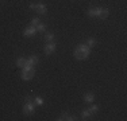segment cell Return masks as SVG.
<instances>
[{"mask_svg": "<svg viewBox=\"0 0 127 121\" xmlns=\"http://www.w3.org/2000/svg\"><path fill=\"white\" fill-rule=\"evenodd\" d=\"M35 102H37L38 105H42V104H43V100L39 98V97H35Z\"/></svg>", "mask_w": 127, "mask_h": 121, "instance_id": "d6986e66", "label": "cell"}, {"mask_svg": "<svg viewBox=\"0 0 127 121\" xmlns=\"http://www.w3.org/2000/svg\"><path fill=\"white\" fill-rule=\"evenodd\" d=\"M26 102H32V98L31 97H26Z\"/></svg>", "mask_w": 127, "mask_h": 121, "instance_id": "7402d4cb", "label": "cell"}, {"mask_svg": "<svg viewBox=\"0 0 127 121\" xmlns=\"http://www.w3.org/2000/svg\"><path fill=\"white\" fill-rule=\"evenodd\" d=\"M35 112V106L32 102H26V105L23 106V113L26 114V116H31V114H34Z\"/></svg>", "mask_w": 127, "mask_h": 121, "instance_id": "7a4b0ae2", "label": "cell"}, {"mask_svg": "<svg viewBox=\"0 0 127 121\" xmlns=\"http://www.w3.org/2000/svg\"><path fill=\"white\" fill-rule=\"evenodd\" d=\"M99 12H100V8H91V10L87 11V14H88V16L93 18V16H97Z\"/></svg>", "mask_w": 127, "mask_h": 121, "instance_id": "52a82bcc", "label": "cell"}, {"mask_svg": "<svg viewBox=\"0 0 127 121\" xmlns=\"http://www.w3.org/2000/svg\"><path fill=\"white\" fill-rule=\"evenodd\" d=\"M27 60H29L30 63H32V65H37V63H38V57L32 55V57H30V58L27 59Z\"/></svg>", "mask_w": 127, "mask_h": 121, "instance_id": "4fadbf2b", "label": "cell"}, {"mask_svg": "<svg viewBox=\"0 0 127 121\" xmlns=\"http://www.w3.org/2000/svg\"><path fill=\"white\" fill-rule=\"evenodd\" d=\"M46 10H47V8H46V5H45V4H37V10H35V11H37L38 12V14H46Z\"/></svg>", "mask_w": 127, "mask_h": 121, "instance_id": "ba28073f", "label": "cell"}, {"mask_svg": "<svg viewBox=\"0 0 127 121\" xmlns=\"http://www.w3.org/2000/svg\"><path fill=\"white\" fill-rule=\"evenodd\" d=\"M108 15H110V11H108V8H100V12H99L97 16L100 18V19H105Z\"/></svg>", "mask_w": 127, "mask_h": 121, "instance_id": "8992f818", "label": "cell"}, {"mask_svg": "<svg viewBox=\"0 0 127 121\" xmlns=\"http://www.w3.org/2000/svg\"><path fill=\"white\" fill-rule=\"evenodd\" d=\"M93 98H95V97H93L92 93H85V94H84V101L85 102H92Z\"/></svg>", "mask_w": 127, "mask_h": 121, "instance_id": "9c48e42d", "label": "cell"}, {"mask_svg": "<svg viewBox=\"0 0 127 121\" xmlns=\"http://www.w3.org/2000/svg\"><path fill=\"white\" fill-rule=\"evenodd\" d=\"M74 57H76L77 59H87L89 57V54L88 53H85V51H83L81 50V48H76V50H74Z\"/></svg>", "mask_w": 127, "mask_h": 121, "instance_id": "3957f363", "label": "cell"}, {"mask_svg": "<svg viewBox=\"0 0 127 121\" xmlns=\"http://www.w3.org/2000/svg\"><path fill=\"white\" fill-rule=\"evenodd\" d=\"M37 24H39V19L38 18H34V19L31 20V26H37Z\"/></svg>", "mask_w": 127, "mask_h": 121, "instance_id": "ac0fdd59", "label": "cell"}, {"mask_svg": "<svg viewBox=\"0 0 127 121\" xmlns=\"http://www.w3.org/2000/svg\"><path fill=\"white\" fill-rule=\"evenodd\" d=\"M54 50H56V43H54V42H50V43L45 47V54H46V55H50Z\"/></svg>", "mask_w": 127, "mask_h": 121, "instance_id": "277c9868", "label": "cell"}, {"mask_svg": "<svg viewBox=\"0 0 127 121\" xmlns=\"http://www.w3.org/2000/svg\"><path fill=\"white\" fill-rule=\"evenodd\" d=\"M35 28H37V31H39V32H45L46 31V26H45V24H37V27H35Z\"/></svg>", "mask_w": 127, "mask_h": 121, "instance_id": "8fae6325", "label": "cell"}, {"mask_svg": "<svg viewBox=\"0 0 127 121\" xmlns=\"http://www.w3.org/2000/svg\"><path fill=\"white\" fill-rule=\"evenodd\" d=\"M97 112H99V106H97V105H93V106H91V109H89L91 116H93V114L97 113Z\"/></svg>", "mask_w": 127, "mask_h": 121, "instance_id": "7c38bea8", "label": "cell"}, {"mask_svg": "<svg viewBox=\"0 0 127 121\" xmlns=\"http://www.w3.org/2000/svg\"><path fill=\"white\" fill-rule=\"evenodd\" d=\"M45 39H46V42H49V43H50V42L54 40V35L53 34H46V35H45Z\"/></svg>", "mask_w": 127, "mask_h": 121, "instance_id": "9a60e30c", "label": "cell"}, {"mask_svg": "<svg viewBox=\"0 0 127 121\" xmlns=\"http://www.w3.org/2000/svg\"><path fill=\"white\" fill-rule=\"evenodd\" d=\"M30 8H31V10H37V4L31 3V4H30Z\"/></svg>", "mask_w": 127, "mask_h": 121, "instance_id": "ffe728a7", "label": "cell"}, {"mask_svg": "<svg viewBox=\"0 0 127 121\" xmlns=\"http://www.w3.org/2000/svg\"><path fill=\"white\" fill-rule=\"evenodd\" d=\"M68 117H69V114H68V113H62L61 116H60V119H58V120H60V121H62V120H68Z\"/></svg>", "mask_w": 127, "mask_h": 121, "instance_id": "e0dca14e", "label": "cell"}, {"mask_svg": "<svg viewBox=\"0 0 127 121\" xmlns=\"http://www.w3.org/2000/svg\"><path fill=\"white\" fill-rule=\"evenodd\" d=\"M68 120H69V121H74V120H76V117H74V116H69Z\"/></svg>", "mask_w": 127, "mask_h": 121, "instance_id": "44dd1931", "label": "cell"}, {"mask_svg": "<svg viewBox=\"0 0 127 121\" xmlns=\"http://www.w3.org/2000/svg\"><path fill=\"white\" fill-rule=\"evenodd\" d=\"M35 71H34V67L31 69H23L22 71V78L25 81H29V80H32V77H34Z\"/></svg>", "mask_w": 127, "mask_h": 121, "instance_id": "6da1fadb", "label": "cell"}, {"mask_svg": "<svg viewBox=\"0 0 127 121\" xmlns=\"http://www.w3.org/2000/svg\"><path fill=\"white\" fill-rule=\"evenodd\" d=\"M25 65H26V59L25 58H18L16 60V66H19V67H25Z\"/></svg>", "mask_w": 127, "mask_h": 121, "instance_id": "30bf717a", "label": "cell"}, {"mask_svg": "<svg viewBox=\"0 0 127 121\" xmlns=\"http://www.w3.org/2000/svg\"><path fill=\"white\" fill-rule=\"evenodd\" d=\"M35 32H37V28H35L34 26H30L29 28H26L25 35L26 36H32V35H35Z\"/></svg>", "mask_w": 127, "mask_h": 121, "instance_id": "5b68a950", "label": "cell"}, {"mask_svg": "<svg viewBox=\"0 0 127 121\" xmlns=\"http://www.w3.org/2000/svg\"><path fill=\"white\" fill-rule=\"evenodd\" d=\"M95 44H96V40H95V39L91 38V39H88V40H87V46H88V47H92V46H95Z\"/></svg>", "mask_w": 127, "mask_h": 121, "instance_id": "2e32d148", "label": "cell"}, {"mask_svg": "<svg viewBox=\"0 0 127 121\" xmlns=\"http://www.w3.org/2000/svg\"><path fill=\"white\" fill-rule=\"evenodd\" d=\"M81 116H83V119H84V120H89V117H91L89 110H84L83 113H81Z\"/></svg>", "mask_w": 127, "mask_h": 121, "instance_id": "5bb4252c", "label": "cell"}]
</instances>
